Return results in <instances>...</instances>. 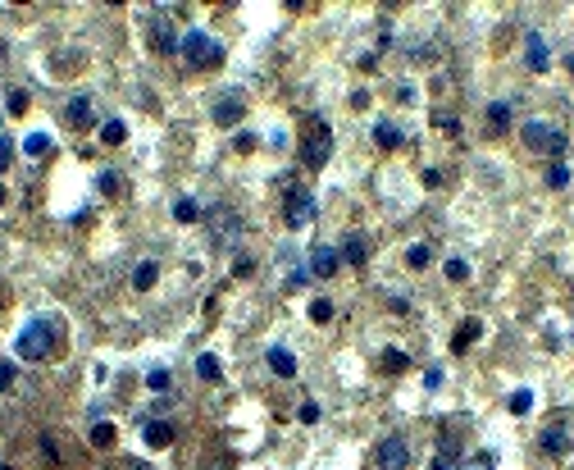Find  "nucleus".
Segmentation results:
<instances>
[{
	"mask_svg": "<svg viewBox=\"0 0 574 470\" xmlns=\"http://www.w3.org/2000/svg\"><path fill=\"white\" fill-rule=\"evenodd\" d=\"M173 219H182V224H196V219H201L196 197H178V201H173Z\"/></svg>",
	"mask_w": 574,
	"mask_h": 470,
	"instance_id": "nucleus-21",
	"label": "nucleus"
},
{
	"mask_svg": "<svg viewBox=\"0 0 574 470\" xmlns=\"http://www.w3.org/2000/svg\"><path fill=\"white\" fill-rule=\"evenodd\" d=\"M524 60H529V69H533V73H542V69L551 64V51H547V42H542L538 32L524 37Z\"/></svg>",
	"mask_w": 574,
	"mask_h": 470,
	"instance_id": "nucleus-14",
	"label": "nucleus"
},
{
	"mask_svg": "<svg viewBox=\"0 0 574 470\" xmlns=\"http://www.w3.org/2000/svg\"><path fill=\"white\" fill-rule=\"evenodd\" d=\"M479 338H483V320H474V315H470V320L456 324V333H451V352L461 357V352H470Z\"/></svg>",
	"mask_w": 574,
	"mask_h": 470,
	"instance_id": "nucleus-12",
	"label": "nucleus"
},
{
	"mask_svg": "<svg viewBox=\"0 0 574 470\" xmlns=\"http://www.w3.org/2000/svg\"><path fill=\"white\" fill-rule=\"evenodd\" d=\"M529 407H533V392L529 388H515L511 392V416H529Z\"/></svg>",
	"mask_w": 574,
	"mask_h": 470,
	"instance_id": "nucleus-28",
	"label": "nucleus"
},
{
	"mask_svg": "<svg viewBox=\"0 0 574 470\" xmlns=\"http://www.w3.org/2000/svg\"><path fill=\"white\" fill-rule=\"evenodd\" d=\"M114 438H119V429H114L110 420H101V425H92V447H114Z\"/></svg>",
	"mask_w": 574,
	"mask_h": 470,
	"instance_id": "nucleus-24",
	"label": "nucleus"
},
{
	"mask_svg": "<svg viewBox=\"0 0 574 470\" xmlns=\"http://www.w3.org/2000/svg\"><path fill=\"white\" fill-rule=\"evenodd\" d=\"M9 160H14V142H9V137H5V132H0V169H5V165H9Z\"/></svg>",
	"mask_w": 574,
	"mask_h": 470,
	"instance_id": "nucleus-38",
	"label": "nucleus"
},
{
	"mask_svg": "<svg viewBox=\"0 0 574 470\" xmlns=\"http://www.w3.org/2000/svg\"><path fill=\"white\" fill-rule=\"evenodd\" d=\"M247 274H256V261H251V256H237V261H232V279H247Z\"/></svg>",
	"mask_w": 574,
	"mask_h": 470,
	"instance_id": "nucleus-35",
	"label": "nucleus"
},
{
	"mask_svg": "<svg viewBox=\"0 0 574 470\" xmlns=\"http://www.w3.org/2000/svg\"><path fill=\"white\" fill-rule=\"evenodd\" d=\"M55 333H60V320H51V315H32V320L18 329L14 352L23 361H46V357H51V347H55Z\"/></svg>",
	"mask_w": 574,
	"mask_h": 470,
	"instance_id": "nucleus-1",
	"label": "nucleus"
},
{
	"mask_svg": "<svg viewBox=\"0 0 574 470\" xmlns=\"http://www.w3.org/2000/svg\"><path fill=\"white\" fill-rule=\"evenodd\" d=\"M155 279H160V265H155V261H142L137 270H132V287H137V292L155 287Z\"/></svg>",
	"mask_w": 574,
	"mask_h": 470,
	"instance_id": "nucleus-19",
	"label": "nucleus"
},
{
	"mask_svg": "<svg viewBox=\"0 0 574 470\" xmlns=\"http://www.w3.org/2000/svg\"><path fill=\"white\" fill-rule=\"evenodd\" d=\"M461 470H497V452H488V447H474L470 462H465Z\"/></svg>",
	"mask_w": 574,
	"mask_h": 470,
	"instance_id": "nucleus-23",
	"label": "nucleus"
},
{
	"mask_svg": "<svg viewBox=\"0 0 574 470\" xmlns=\"http://www.w3.org/2000/svg\"><path fill=\"white\" fill-rule=\"evenodd\" d=\"M442 379H447V375H442L437 366H433V370H424V388H429V392H433V388H442Z\"/></svg>",
	"mask_w": 574,
	"mask_h": 470,
	"instance_id": "nucleus-37",
	"label": "nucleus"
},
{
	"mask_svg": "<svg viewBox=\"0 0 574 470\" xmlns=\"http://www.w3.org/2000/svg\"><path fill=\"white\" fill-rule=\"evenodd\" d=\"M310 320L328 324V320H333V302H328V297H315V302H310Z\"/></svg>",
	"mask_w": 574,
	"mask_h": 470,
	"instance_id": "nucleus-27",
	"label": "nucleus"
},
{
	"mask_svg": "<svg viewBox=\"0 0 574 470\" xmlns=\"http://www.w3.org/2000/svg\"><path fill=\"white\" fill-rule=\"evenodd\" d=\"M297 416H301V425H319V402H315V397H306Z\"/></svg>",
	"mask_w": 574,
	"mask_h": 470,
	"instance_id": "nucleus-33",
	"label": "nucleus"
},
{
	"mask_svg": "<svg viewBox=\"0 0 574 470\" xmlns=\"http://www.w3.org/2000/svg\"><path fill=\"white\" fill-rule=\"evenodd\" d=\"M378 466L383 470H411V443H406L401 434L383 438V443H378Z\"/></svg>",
	"mask_w": 574,
	"mask_h": 470,
	"instance_id": "nucleus-8",
	"label": "nucleus"
},
{
	"mask_svg": "<svg viewBox=\"0 0 574 470\" xmlns=\"http://www.w3.org/2000/svg\"><path fill=\"white\" fill-rule=\"evenodd\" d=\"M538 447L547 457H566L570 452V429H566V420H551V425H542V434H538Z\"/></svg>",
	"mask_w": 574,
	"mask_h": 470,
	"instance_id": "nucleus-10",
	"label": "nucleus"
},
{
	"mask_svg": "<svg viewBox=\"0 0 574 470\" xmlns=\"http://www.w3.org/2000/svg\"><path fill=\"white\" fill-rule=\"evenodd\" d=\"M146 32H151V46H155V51H160V55H173V51H178V32H173V23H169V14H164V9H160V14H155L151 18V23H146Z\"/></svg>",
	"mask_w": 574,
	"mask_h": 470,
	"instance_id": "nucleus-9",
	"label": "nucleus"
},
{
	"mask_svg": "<svg viewBox=\"0 0 574 470\" xmlns=\"http://www.w3.org/2000/svg\"><path fill=\"white\" fill-rule=\"evenodd\" d=\"M27 110V92H9V114H23Z\"/></svg>",
	"mask_w": 574,
	"mask_h": 470,
	"instance_id": "nucleus-36",
	"label": "nucleus"
},
{
	"mask_svg": "<svg viewBox=\"0 0 574 470\" xmlns=\"http://www.w3.org/2000/svg\"><path fill=\"white\" fill-rule=\"evenodd\" d=\"M429 470H456V457H447V452H437L433 462H429Z\"/></svg>",
	"mask_w": 574,
	"mask_h": 470,
	"instance_id": "nucleus-40",
	"label": "nucleus"
},
{
	"mask_svg": "<svg viewBox=\"0 0 574 470\" xmlns=\"http://www.w3.org/2000/svg\"><path fill=\"white\" fill-rule=\"evenodd\" d=\"M374 142H378V147H383V151H397V147H401V142H406V132L401 128H397V123H378V128H374Z\"/></svg>",
	"mask_w": 574,
	"mask_h": 470,
	"instance_id": "nucleus-17",
	"label": "nucleus"
},
{
	"mask_svg": "<svg viewBox=\"0 0 574 470\" xmlns=\"http://www.w3.org/2000/svg\"><path fill=\"white\" fill-rule=\"evenodd\" d=\"M269 370L283 375V379H292V375H297V357H292L287 347H269Z\"/></svg>",
	"mask_w": 574,
	"mask_h": 470,
	"instance_id": "nucleus-16",
	"label": "nucleus"
},
{
	"mask_svg": "<svg viewBox=\"0 0 574 470\" xmlns=\"http://www.w3.org/2000/svg\"><path fill=\"white\" fill-rule=\"evenodd\" d=\"M0 206H5V187H0Z\"/></svg>",
	"mask_w": 574,
	"mask_h": 470,
	"instance_id": "nucleus-43",
	"label": "nucleus"
},
{
	"mask_svg": "<svg viewBox=\"0 0 574 470\" xmlns=\"http://www.w3.org/2000/svg\"><path fill=\"white\" fill-rule=\"evenodd\" d=\"M210 114H215L219 128H237L242 119H247V92L242 87H228L215 96V105H210Z\"/></svg>",
	"mask_w": 574,
	"mask_h": 470,
	"instance_id": "nucleus-4",
	"label": "nucleus"
},
{
	"mask_svg": "<svg viewBox=\"0 0 574 470\" xmlns=\"http://www.w3.org/2000/svg\"><path fill=\"white\" fill-rule=\"evenodd\" d=\"M64 119H69L73 128H92V123H96L92 96H69V105H64Z\"/></svg>",
	"mask_w": 574,
	"mask_h": 470,
	"instance_id": "nucleus-13",
	"label": "nucleus"
},
{
	"mask_svg": "<svg viewBox=\"0 0 574 470\" xmlns=\"http://www.w3.org/2000/svg\"><path fill=\"white\" fill-rule=\"evenodd\" d=\"M237 237H242V215L228 210V206H215L210 210V242L215 247H237Z\"/></svg>",
	"mask_w": 574,
	"mask_h": 470,
	"instance_id": "nucleus-5",
	"label": "nucleus"
},
{
	"mask_svg": "<svg viewBox=\"0 0 574 470\" xmlns=\"http://www.w3.org/2000/svg\"><path fill=\"white\" fill-rule=\"evenodd\" d=\"M51 147H55L51 132H27V137H23V151H27V156H46Z\"/></svg>",
	"mask_w": 574,
	"mask_h": 470,
	"instance_id": "nucleus-25",
	"label": "nucleus"
},
{
	"mask_svg": "<svg viewBox=\"0 0 574 470\" xmlns=\"http://www.w3.org/2000/svg\"><path fill=\"white\" fill-rule=\"evenodd\" d=\"M429 256H433L429 247H424V242H415L411 252H406V265H411V270H424V265H429Z\"/></svg>",
	"mask_w": 574,
	"mask_h": 470,
	"instance_id": "nucleus-30",
	"label": "nucleus"
},
{
	"mask_svg": "<svg viewBox=\"0 0 574 470\" xmlns=\"http://www.w3.org/2000/svg\"><path fill=\"white\" fill-rule=\"evenodd\" d=\"M315 210H319L315 192H306V187H292V192H287V201H283V219H287V228H306L310 219H315Z\"/></svg>",
	"mask_w": 574,
	"mask_h": 470,
	"instance_id": "nucleus-6",
	"label": "nucleus"
},
{
	"mask_svg": "<svg viewBox=\"0 0 574 470\" xmlns=\"http://www.w3.org/2000/svg\"><path fill=\"white\" fill-rule=\"evenodd\" d=\"M14 383V361H0V392Z\"/></svg>",
	"mask_w": 574,
	"mask_h": 470,
	"instance_id": "nucleus-39",
	"label": "nucleus"
},
{
	"mask_svg": "<svg viewBox=\"0 0 574 470\" xmlns=\"http://www.w3.org/2000/svg\"><path fill=\"white\" fill-rule=\"evenodd\" d=\"M0 55H5V37H0Z\"/></svg>",
	"mask_w": 574,
	"mask_h": 470,
	"instance_id": "nucleus-44",
	"label": "nucleus"
},
{
	"mask_svg": "<svg viewBox=\"0 0 574 470\" xmlns=\"http://www.w3.org/2000/svg\"><path fill=\"white\" fill-rule=\"evenodd\" d=\"M328 156H333V128H328L319 114H306V119H301V160H306L310 169H319Z\"/></svg>",
	"mask_w": 574,
	"mask_h": 470,
	"instance_id": "nucleus-2",
	"label": "nucleus"
},
{
	"mask_svg": "<svg viewBox=\"0 0 574 470\" xmlns=\"http://www.w3.org/2000/svg\"><path fill=\"white\" fill-rule=\"evenodd\" d=\"M142 438H146V447H169L173 443V425H169V420H146Z\"/></svg>",
	"mask_w": 574,
	"mask_h": 470,
	"instance_id": "nucleus-15",
	"label": "nucleus"
},
{
	"mask_svg": "<svg viewBox=\"0 0 574 470\" xmlns=\"http://www.w3.org/2000/svg\"><path fill=\"white\" fill-rule=\"evenodd\" d=\"M501 128H511V105H506V101H492V105H488V132H501Z\"/></svg>",
	"mask_w": 574,
	"mask_h": 470,
	"instance_id": "nucleus-20",
	"label": "nucleus"
},
{
	"mask_svg": "<svg viewBox=\"0 0 574 470\" xmlns=\"http://www.w3.org/2000/svg\"><path fill=\"white\" fill-rule=\"evenodd\" d=\"M447 279H451V283H465V279H470V265H465L461 256H451V261H447Z\"/></svg>",
	"mask_w": 574,
	"mask_h": 470,
	"instance_id": "nucleus-31",
	"label": "nucleus"
},
{
	"mask_svg": "<svg viewBox=\"0 0 574 470\" xmlns=\"http://www.w3.org/2000/svg\"><path fill=\"white\" fill-rule=\"evenodd\" d=\"M406 366H411V357H406V352H383V370H392V375H397V370H406Z\"/></svg>",
	"mask_w": 574,
	"mask_h": 470,
	"instance_id": "nucleus-32",
	"label": "nucleus"
},
{
	"mask_svg": "<svg viewBox=\"0 0 574 470\" xmlns=\"http://www.w3.org/2000/svg\"><path fill=\"white\" fill-rule=\"evenodd\" d=\"M128 470H151V466H128Z\"/></svg>",
	"mask_w": 574,
	"mask_h": 470,
	"instance_id": "nucleus-42",
	"label": "nucleus"
},
{
	"mask_svg": "<svg viewBox=\"0 0 574 470\" xmlns=\"http://www.w3.org/2000/svg\"><path fill=\"white\" fill-rule=\"evenodd\" d=\"M123 137H128L123 119H105L101 123V142H105V147H123Z\"/></svg>",
	"mask_w": 574,
	"mask_h": 470,
	"instance_id": "nucleus-22",
	"label": "nucleus"
},
{
	"mask_svg": "<svg viewBox=\"0 0 574 470\" xmlns=\"http://www.w3.org/2000/svg\"><path fill=\"white\" fill-rule=\"evenodd\" d=\"M196 375L210 379V383H219L223 379V361L215 357V352H201V357H196Z\"/></svg>",
	"mask_w": 574,
	"mask_h": 470,
	"instance_id": "nucleus-18",
	"label": "nucleus"
},
{
	"mask_svg": "<svg viewBox=\"0 0 574 470\" xmlns=\"http://www.w3.org/2000/svg\"><path fill=\"white\" fill-rule=\"evenodd\" d=\"M337 265H342V252H333V247H310V274H315V279L337 274Z\"/></svg>",
	"mask_w": 574,
	"mask_h": 470,
	"instance_id": "nucleus-11",
	"label": "nucleus"
},
{
	"mask_svg": "<svg viewBox=\"0 0 574 470\" xmlns=\"http://www.w3.org/2000/svg\"><path fill=\"white\" fill-rule=\"evenodd\" d=\"M342 261H351V265H360V261H365V237H360V233H351V237H347Z\"/></svg>",
	"mask_w": 574,
	"mask_h": 470,
	"instance_id": "nucleus-26",
	"label": "nucleus"
},
{
	"mask_svg": "<svg viewBox=\"0 0 574 470\" xmlns=\"http://www.w3.org/2000/svg\"><path fill=\"white\" fill-rule=\"evenodd\" d=\"M232 147H237V151H251V147H256V137H251V132H237V137H232Z\"/></svg>",
	"mask_w": 574,
	"mask_h": 470,
	"instance_id": "nucleus-41",
	"label": "nucleus"
},
{
	"mask_svg": "<svg viewBox=\"0 0 574 470\" xmlns=\"http://www.w3.org/2000/svg\"><path fill=\"white\" fill-rule=\"evenodd\" d=\"M524 142H529L533 151H547V156H566V132L551 128V123H542V119L524 123Z\"/></svg>",
	"mask_w": 574,
	"mask_h": 470,
	"instance_id": "nucleus-7",
	"label": "nucleus"
},
{
	"mask_svg": "<svg viewBox=\"0 0 574 470\" xmlns=\"http://www.w3.org/2000/svg\"><path fill=\"white\" fill-rule=\"evenodd\" d=\"M178 55L192 64V69H215V64L223 60V46H219V37H210V32H201V27H192V32L182 37Z\"/></svg>",
	"mask_w": 574,
	"mask_h": 470,
	"instance_id": "nucleus-3",
	"label": "nucleus"
},
{
	"mask_svg": "<svg viewBox=\"0 0 574 470\" xmlns=\"http://www.w3.org/2000/svg\"><path fill=\"white\" fill-rule=\"evenodd\" d=\"M547 183H551V187H566V183H570V169L561 165V160H551V169H547Z\"/></svg>",
	"mask_w": 574,
	"mask_h": 470,
	"instance_id": "nucleus-34",
	"label": "nucleus"
},
{
	"mask_svg": "<svg viewBox=\"0 0 574 470\" xmlns=\"http://www.w3.org/2000/svg\"><path fill=\"white\" fill-rule=\"evenodd\" d=\"M169 383L173 379H169V370H164V366H155L151 375H146V388H151V392H169Z\"/></svg>",
	"mask_w": 574,
	"mask_h": 470,
	"instance_id": "nucleus-29",
	"label": "nucleus"
}]
</instances>
